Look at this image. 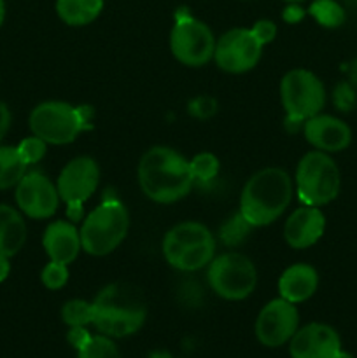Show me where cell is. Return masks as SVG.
Listing matches in <instances>:
<instances>
[{"instance_id": "cell-36", "label": "cell", "mask_w": 357, "mask_h": 358, "mask_svg": "<svg viewBox=\"0 0 357 358\" xmlns=\"http://www.w3.org/2000/svg\"><path fill=\"white\" fill-rule=\"evenodd\" d=\"M10 121H13V115H10L9 107L4 101H0V142H2L4 136L9 131Z\"/></svg>"}, {"instance_id": "cell-35", "label": "cell", "mask_w": 357, "mask_h": 358, "mask_svg": "<svg viewBox=\"0 0 357 358\" xmlns=\"http://www.w3.org/2000/svg\"><path fill=\"white\" fill-rule=\"evenodd\" d=\"M90 338H91V334L86 331V327H70L69 341L76 350H79L80 346H83Z\"/></svg>"}, {"instance_id": "cell-19", "label": "cell", "mask_w": 357, "mask_h": 358, "mask_svg": "<svg viewBox=\"0 0 357 358\" xmlns=\"http://www.w3.org/2000/svg\"><path fill=\"white\" fill-rule=\"evenodd\" d=\"M209 240H214V234L210 233L205 224L196 222V220L181 222L164 234L163 255L168 264H172L184 250Z\"/></svg>"}, {"instance_id": "cell-26", "label": "cell", "mask_w": 357, "mask_h": 358, "mask_svg": "<svg viewBox=\"0 0 357 358\" xmlns=\"http://www.w3.org/2000/svg\"><path fill=\"white\" fill-rule=\"evenodd\" d=\"M62 320L69 327L93 325V304L84 299H70L62 306Z\"/></svg>"}, {"instance_id": "cell-42", "label": "cell", "mask_w": 357, "mask_h": 358, "mask_svg": "<svg viewBox=\"0 0 357 358\" xmlns=\"http://www.w3.org/2000/svg\"><path fill=\"white\" fill-rule=\"evenodd\" d=\"M284 2H287V3H301V2H304V0H284Z\"/></svg>"}, {"instance_id": "cell-24", "label": "cell", "mask_w": 357, "mask_h": 358, "mask_svg": "<svg viewBox=\"0 0 357 358\" xmlns=\"http://www.w3.org/2000/svg\"><path fill=\"white\" fill-rule=\"evenodd\" d=\"M308 14L324 28H338L345 23V9L336 0H314L308 7Z\"/></svg>"}, {"instance_id": "cell-38", "label": "cell", "mask_w": 357, "mask_h": 358, "mask_svg": "<svg viewBox=\"0 0 357 358\" xmlns=\"http://www.w3.org/2000/svg\"><path fill=\"white\" fill-rule=\"evenodd\" d=\"M349 76H350V80H349V83H352L354 86H357V59H356V62L352 63V66H350Z\"/></svg>"}, {"instance_id": "cell-28", "label": "cell", "mask_w": 357, "mask_h": 358, "mask_svg": "<svg viewBox=\"0 0 357 358\" xmlns=\"http://www.w3.org/2000/svg\"><path fill=\"white\" fill-rule=\"evenodd\" d=\"M251 229V224H248L247 220L244 219V215L238 212L237 215L230 217V219L220 226L219 236L226 247H237V245H240L241 241L248 236Z\"/></svg>"}, {"instance_id": "cell-32", "label": "cell", "mask_w": 357, "mask_h": 358, "mask_svg": "<svg viewBox=\"0 0 357 358\" xmlns=\"http://www.w3.org/2000/svg\"><path fill=\"white\" fill-rule=\"evenodd\" d=\"M189 114L196 119H210L217 112V101L216 98L209 96V94H202L189 101L188 105Z\"/></svg>"}, {"instance_id": "cell-41", "label": "cell", "mask_w": 357, "mask_h": 358, "mask_svg": "<svg viewBox=\"0 0 357 358\" xmlns=\"http://www.w3.org/2000/svg\"><path fill=\"white\" fill-rule=\"evenodd\" d=\"M345 3H349V6H357V0H343Z\"/></svg>"}, {"instance_id": "cell-1", "label": "cell", "mask_w": 357, "mask_h": 358, "mask_svg": "<svg viewBox=\"0 0 357 358\" xmlns=\"http://www.w3.org/2000/svg\"><path fill=\"white\" fill-rule=\"evenodd\" d=\"M144 196L160 205H170L186 198L195 185L189 161L172 147H150L140 157L136 168Z\"/></svg>"}, {"instance_id": "cell-21", "label": "cell", "mask_w": 357, "mask_h": 358, "mask_svg": "<svg viewBox=\"0 0 357 358\" xmlns=\"http://www.w3.org/2000/svg\"><path fill=\"white\" fill-rule=\"evenodd\" d=\"M104 10V0H56V14L69 27H86Z\"/></svg>"}, {"instance_id": "cell-25", "label": "cell", "mask_w": 357, "mask_h": 358, "mask_svg": "<svg viewBox=\"0 0 357 358\" xmlns=\"http://www.w3.org/2000/svg\"><path fill=\"white\" fill-rule=\"evenodd\" d=\"M77 352V358H122L114 339L104 334H91V338L80 346Z\"/></svg>"}, {"instance_id": "cell-17", "label": "cell", "mask_w": 357, "mask_h": 358, "mask_svg": "<svg viewBox=\"0 0 357 358\" xmlns=\"http://www.w3.org/2000/svg\"><path fill=\"white\" fill-rule=\"evenodd\" d=\"M42 247L49 261L70 266L83 250L80 233L72 220H55L49 224L42 236Z\"/></svg>"}, {"instance_id": "cell-9", "label": "cell", "mask_w": 357, "mask_h": 358, "mask_svg": "<svg viewBox=\"0 0 357 358\" xmlns=\"http://www.w3.org/2000/svg\"><path fill=\"white\" fill-rule=\"evenodd\" d=\"M216 44L209 24L191 16L186 9L177 10L170 31V51L178 63L195 69L206 65L214 59Z\"/></svg>"}, {"instance_id": "cell-7", "label": "cell", "mask_w": 357, "mask_h": 358, "mask_svg": "<svg viewBox=\"0 0 357 358\" xmlns=\"http://www.w3.org/2000/svg\"><path fill=\"white\" fill-rule=\"evenodd\" d=\"M280 101L286 110V124L296 129L324 108V84L310 70H289L280 80Z\"/></svg>"}, {"instance_id": "cell-14", "label": "cell", "mask_w": 357, "mask_h": 358, "mask_svg": "<svg viewBox=\"0 0 357 358\" xmlns=\"http://www.w3.org/2000/svg\"><path fill=\"white\" fill-rule=\"evenodd\" d=\"M342 352L340 334L328 324L303 325L289 341L290 358H336Z\"/></svg>"}, {"instance_id": "cell-27", "label": "cell", "mask_w": 357, "mask_h": 358, "mask_svg": "<svg viewBox=\"0 0 357 358\" xmlns=\"http://www.w3.org/2000/svg\"><path fill=\"white\" fill-rule=\"evenodd\" d=\"M189 166H191L192 177H195V182H202V184H206V182L214 180V178L219 175L220 170V161L216 154L212 152H200L189 161Z\"/></svg>"}, {"instance_id": "cell-10", "label": "cell", "mask_w": 357, "mask_h": 358, "mask_svg": "<svg viewBox=\"0 0 357 358\" xmlns=\"http://www.w3.org/2000/svg\"><path fill=\"white\" fill-rule=\"evenodd\" d=\"M100 182V168L93 157L79 156L63 166L56 178L59 199L66 205L69 220L77 222L83 217V206L94 194Z\"/></svg>"}, {"instance_id": "cell-40", "label": "cell", "mask_w": 357, "mask_h": 358, "mask_svg": "<svg viewBox=\"0 0 357 358\" xmlns=\"http://www.w3.org/2000/svg\"><path fill=\"white\" fill-rule=\"evenodd\" d=\"M336 358H354V357H352V355H350V353L343 352V350H342V352H340V355H338V357H336Z\"/></svg>"}, {"instance_id": "cell-5", "label": "cell", "mask_w": 357, "mask_h": 358, "mask_svg": "<svg viewBox=\"0 0 357 358\" xmlns=\"http://www.w3.org/2000/svg\"><path fill=\"white\" fill-rule=\"evenodd\" d=\"M130 229V213L119 199H105L88 213L80 226V245L86 254L104 257L125 241Z\"/></svg>"}, {"instance_id": "cell-6", "label": "cell", "mask_w": 357, "mask_h": 358, "mask_svg": "<svg viewBox=\"0 0 357 358\" xmlns=\"http://www.w3.org/2000/svg\"><path fill=\"white\" fill-rule=\"evenodd\" d=\"M340 168L328 152L310 150L301 157L294 173V192L303 205H328L340 194Z\"/></svg>"}, {"instance_id": "cell-2", "label": "cell", "mask_w": 357, "mask_h": 358, "mask_svg": "<svg viewBox=\"0 0 357 358\" xmlns=\"http://www.w3.org/2000/svg\"><path fill=\"white\" fill-rule=\"evenodd\" d=\"M294 180L286 170L276 166L255 171L240 194V210L252 227L270 226L293 201Z\"/></svg>"}, {"instance_id": "cell-34", "label": "cell", "mask_w": 357, "mask_h": 358, "mask_svg": "<svg viewBox=\"0 0 357 358\" xmlns=\"http://www.w3.org/2000/svg\"><path fill=\"white\" fill-rule=\"evenodd\" d=\"M282 17L284 21H287V23L290 24L300 23V21L304 17V9L300 6V3H287V7L282 13Z\"/></svg>"}, {"instance_id": "cell-30", "label": "cell", "mask_w": 357, "mask_h": 358, "mask_svg": "<svg viewBox=\"0 0 357 358\" xmlns=\"http://www.w3.org/2000/svg\"><path fill=\"white\" fill-rule=\"evenodd\" d=\"M16 149L20 152L21 159L24 161V164L31 166V164H37L46 156V152H48V143L38 138V136L31 135L28 138L21 140Z\"/></svg>"}, {"instance_id": "cell-16", "label": "cell", "mask_w": 357, "mask_h": 358, "mask_svg": "<svg viewBox=\"0 0 357 358\" xmlns=\"http://www.w3.org/2000/svg\"><path fill=\"white\" fill-rule=\"evenodd\" d=\"M326 217L318 206L303 205L294 210L284 226V240L294 250H304L322 238Z\"/></svg>"}, {"instance_id": "cell-15", "label": "cell", "mask_w": 357, "mask_h": 358, "mask_svg": "<svg viewBox=\"0 0 357 358\" xmlns=\"http://www.w3.org/2000/svg\"><path fill=\"white\" fill-rule=\"evenodd\" d=\"M304 140L322 152H342L352 142V129L342 119L328 114H317L303 122Z\"/></svg>"}, {"instance_id": "cell-4", "label": "cell", "mask_w": 357, "mask_h": 358, "mask_svg": "<svg viewBox=\"0 0 357 358\" xmlns=\"http://www.w3.org/2000/svg\"><path fill=\"white\" fill-rule=\"evenodd\" d=\"M94 110L88 105H70L65 101H42L28 117L31 135L48 145L72 143L80 133L93 129Z\"/></svg>"}, {"instance_id": "cell-37", "label": "cell", "mask_w": 357, "mask_h": 358, "mask_svg": "<svg viewBox=\"0 0 357 358\" xmlns=\"http://www.w3.org/2000/svg\"><path fill=\"white\" fill-rule=\"evenodd\" d=\"M9 259L10 257H7V255L0 254V283H2L4 280H7V276H9V273H10Z\"/></svg>"}, {"instance_id": "cell-18", "label": "cell", "mask_w": 357, "mask_h": 358, "mask_svg": "<svg viewBox=\"0 0 357 358\" xmlns=\"http://www.w3.org/2000/svg\"><path fill=\"white\" fill-rule=\"evenodd\" d=\"M318 289V273L314 266L293 264L280 275L279 278V297L293 304L304 303L310 299Z\"/></svg>"}, {"instance_id": "cell-31", "label": "cell", "mask_w": 357, "mask_h": 358, "mask_svg": "<svg viewBox=\"0 0 357 358\" xmlns=\"http://www.w3.org/2000/svg\"><path fill=\"white\" fill-rule=\"evenodd\" d=\"M332 103L338 110L342 112H350L357 103L356 96V87L349 80H343V83L336 84L335 91H332Z\"/></svg>"}, {"instance_id": "cell-29", "label": "cell", "mask_w": 357, "mask_h": 358, "mask_svg": "<svg viewBox=\"0 0 357 358\" xmlns=\"http://www.w3.org/2000/svg\"><path fill=\"white\" fill-rule=\"evenodd\" d=\"M41 282L48 290H59L69 282V266L49 261L41 271Z\"/></svg>"}, {"instance_id": "cell-12", "label": "cell", "mask_w": 357, "mask_h": 358, "mask_svg": "<svg viewBox=\"0 0 357 358\" xmlns=\"http://www.w3.org/2000/svg\"><path fill=\"white\" fill-rule=\"evenodd\" d=\"M262 48L251 28H233L217 41L214 59L223 72L245 73L258 65Z\"/></svg>"}, {"instance_id": "cell-8", "label": "cell", "mask_w": 357, "mask_h": 358, "mask_svg": "<svg viewBox=\"0 0 357 358\" xmlns=\"http://www.w3.org/2000/svg\"><path fill=\"white\" fill-rule=\"evenodd\" d=\"M206 282L216 296L226 301H244L258 285V271L247 255L226 252L206 266Z\"/></svg>"}, {"instance_id": "cell-39", "label": "cell", "mask_w": 357, "mask_h": 358, "mask_svg": "<svg viewBox=\"0 0 357 358\" xmlns=\"http://www.w3.org/2000/svg\"><path fill=\"white\" fill-rule=\"evenodd\" d=\"M4 20H6V2L0 0V27L4 24Z\"/></svg>"}, {"instance_id": "cell-33", "label": "cell", "mask_w": 357, "mask_h": 358, "mask_svg": "<svg viewBox=\"0 0 357 358\" xmlns=\"http://www.w3.org/2000/svg\"><path fill=\"white\" fill-rule=\"evenodd\" d=\"M251 30L262 45L270 44V42H273V38L276 37V24L273 23L272 20L255 21L254 27H252Z\"/></svg>"}, {"instance_id": "cell-20", "label": "cell", "mask_w": 357, "mask_h": 358, "mask_svg": "<svg viewBox=\"0 0 357 358\" xmlns=\"http://www.w3.org/2000/svg\"><path fill=\"white\" fill-rule=\"evenodd\" d=\"M27 243V224L20 210L0 203V254L14 257Z\"/></svg>"}, {"instance_id": "cell-22", "label": "cell", "mask_w": 357, "mask_h": 358, "mask_svg": "<svg viewBox=\"0 0 357 358\" xmlns=\"http://www.w3.org/2000/svg\"><path fill=\"white\" fill-rule=\"evenodd\" d=\"M27 168L16 147L0 145V191L16 187L27 173Z\"/></svg>"}, {"instance_id": "cell-13", "label": "cell", "mask_w": 357, "mask_h": 358, "mask_svg": "<svg viewBox=\"0 0 357 358\" xmlns=\"http://www.w3.org/2000/svg\"><path fill=\"white\" fill-rule=\"evenodd\" d=\"M18 210L35 220L49 219L59 206V194L56 184H52L41 171H27L16 185Z\"/></svg>"}, {"instance_id": "cell-11", "label": "cell", "mask_w": 357, "mask_h": 358, "mask_svg": "<svg viewBox=\"0 0 357 358\" xmlns=\"http://www.w3.org/2000/svg\"><path fill=\"white\" fill-rule=\"evenodd\" d=\"M298 329H300V313L296 304L282 297L266 303L259 311L254 325L255 339L266 348H280L289 345Z\"/></svg>"}, {"instance_id": "cell-3", "label": "cell", "mask_w": 357, "mask_h": 358, "mask_svg": "<svg viewBox=\"0 0 357 358\" xmlns=\"http://www.w3.org/2000/svg\"><path fill=\"white\" fill-rule=\"evenodd\" d=\"M93 325L112 339L128 338L144 327L147 306L142 294L130 283H111L93 301Z\"/></svg>"}, {"instance_id": "cell-23", "label": "cell", "mask_w": 357, "mask_h": 358, "mask_svg": "<svg viewBox=\"0 0 357 358\" xmlns=\"http://www.w3.org/2000/svg\"><path fill=\"white\" fill-rule=\"evenodd\" d=\"M214 257H216V238L184 250L170 266L178 271L192 273L206 268Z\"/></svg>"}]
</instances>
